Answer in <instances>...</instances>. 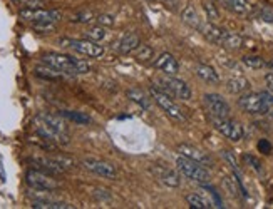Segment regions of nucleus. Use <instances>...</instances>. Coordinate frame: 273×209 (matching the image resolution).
<instances>
[{
	"mask_svg": "<svg viewBox=\"0 0 273 209\" xmlns=\"http://www.w3.org/2000/svg\"><path fill=\"white\" fill-rule=\"evenodd\" d=\"M34 129L42 139L49 140V142L61 146L69 144V129H67V124L62 119V116L49 112L37 114L34 119Z\"/></svg>",
	"mask_w": 273,
	"mask_h": 209,
	"instance_id": "f257e3e1",
	"label": "nucleus"
},
{
	"mask_svg": "<svg viewBox=\"0 0 273 209\" xmlns=\"http://www.w3.org/2000/svg\"><path fill=\"white\" fill-rule=\"evenodd\" d=\"M21 18L26 22H31L32 27L39 32H52L56 28L57 22L62 18V14L59 10H54V8H22L19 12Z\"/></svg>",
	"mask_w": 273,
	"mask_h": 209,
	"instance_id": "f03ea898",
	"label": "nucleus"
},
{
	"mask_svg": "<svg viewBox=\"0 0 273 209\" xmlns=\"http://www.w3.org/2000/svg\"><path fill=\"white\" fill-rule=\"evenodd\" d=\"M42 62L47 66L54 67L59 72L66 76H79V74H87L91 70V66L87 62L76 59L72 56L67 54H57V52H49V54L42 56Z\"/></svg>",
	"mask_w": 273,
	"mask_h": 209,
	"instance_id": "7ed1b4c3",
	"label": "nucleus"
},
{
	"mask_svg": "<svg viewBox=\"0 0 273 209\" xmlns=\"http://www.w3.org/2000/svg\"><path fill=\"white\" fill-rule=\"evenodd\" d=\"M238 108L243 112L260 116L268 114V110L273 108V96L268 90L263 92H245L238 99Z\"/></svg>",
	"mask_w": 273,
	"mask_h": 209,
	"instance_id": "20e7f679",
	"label": "nucleus"
},
{
	"mask_svg": "<svg viewBox=\"0 0 273 209\" xmlns=\"http://www.w3.org/2000/svg\"><path fill=\"white\" fill-rule=\"evenodd\" d=\"M149 94H151V99H153L156 104L164 110V114H166L169 119L176 120V122H186V119H188L186 112H184L176 102L173 100L171 96L166 94V92H163L161 89H158L156 86L151 87Z\"/></svg>",
	"mask_w": 273,
	"mask_h": 209,
	"instance_id": "39448f33",
	"label": "nucleus"
},
{
	"mask_svg": "<svg viewBox=\"0 0 273 209\" xmlns=\"http://www.w3.org/2000/svg\"><path fill=\"white\" fill-rule=\"evenodd\" d=\"M176 168L184 178H188L189 181H194L198 184H208L209 179H211L206 168L201 166V164L196 161H191V159L184 158L181 154L176 158Z\"/></svg>",
	"mask_w": 273,
	"mask_h": 209,
	"instance_id": "423d86ee",
	"label": "nucleus"
},
{
	"mask_svg": "<svg viewBox=\"0 0 273 209\" xmlns=\"http://www.w3.org/2000/svg\"><path fill=\"white\" fill-rule=\"evenodd\" d=\"M59 44L62 47L71 48V50L77 52L81 56L86 57H92V59H97V57L104 56V47L101 46L99 42L91 40V38H61Z\"/></svg>",
	"mask_w": 273,
	"mask_h": 209,
	"instance_id": "0eeeda50",
	"label": "nucleus"
},
{
	"mask_svg": "<svg viewBox=\"0 0 273 209\" xmlns=\"http://www.w3.org/2000/svg\"><path fill=\"white\" fill-rule=\"evenodd\" d=\"M158 89H161L163 92H166L171 97H176V99H183V100H189L193 96L191 87H189L186 82L181 79H176L174 76H168L161 77V79L156 80L154 84Z\"/></svg>",
	"mask_w": 273,
	"mask_h": 209,
	"instance_id": "6e6552de",
	"label": "nucleus"
},
{
	"mask_svg": "<svg viewBox=\"0 0 273 209\" xmlns=\"http://www.w3.org/2000/svg\"><path fill=\"white\" fill-rule=\"evenodd\" d=\"M31 164L36 169H41V171L52 174V176L64 174L74 166V162L71 159L64 158V156H56V158H32Z\"/></svg>",
	"mask_w": 273,
	"mask_h": 209,
	"instance_id": "1a4fd4ad",
	"label": "nucleus"
},
{
	"mask_svg": "<svg viewBox=\"0 0 273 209\" xmlns=\"http://www.w3.org/2000/svg\"><path fill=\"white\" fill-rule=\"evenodd\" d=\"M26 182L31 189H36V191H56V189L61 188V182L57 179H54L52 174L44 172L41 169H29L26 174Z\"/></svg>",
	"mask_w": 273,
	"mask_h": 209,
	"instance_id": "9d476101",
	"label": "nucleus"
},
{
	"mask_svg": "<svg viewBox=\"0 0 273 209\" xmlns=\"http://www.w3.org/2000/svg\"><path fill=\"white\" fill-rule=\"evenodd\" d=\"M209 120H211L213 128L218 130L221 136H225L226 139L233 140V142H238V140L243 139V126L236 120H233L231 118H211L209 116Z\"/></svg>",
	"mask_w": 273,
	"mask_h": 209,
	"instance_id": "9b49d317",
	"label": "nucleus"
},
{
	"mask_svg": "<svg viewBox=\"0 0 273 209\" xmlns=\"http://www.w3.org/2000/svg\"><path fill=\"white\" fill-rule=\"evenodd\" d=\"M82 166H84V169H87L89 172L96 174V176L104 178V179H116L118 178V169H116V166H113V164L107 162V161H102V159L86 158V159H82Z\"/></svg>",
	"mask_w": 273,
	"mask_h": 209,
	"instance_id": "f8f14e48",
	"label": "nucleus"
},
{
	"mask_svg": "<svg viewBox=\"0 0 273 209\" xmlns=\"http://www.w3.org/2000/svg\"><path fill=\"white\" fill-rule=\"evenodd\" d=\"M204 108L211 118H230V106L220 94H204L203 96Z\"/></svg>",
	"mask_w": 273,
	"mask_h": 209,
	"instance_id": "ddd939ff",
	"label": "nucleus"
},
{
	"mask_svg": "<svg viewBox=\"0 0 273 209\" xmlns=\"http://www.w3.org/2000/svg\"><path fill=\"white\" fill-rule=\"evenodd\" d=\"M178 152L184 156V158H188V159H191V161H196L199 162L201 166L204 168H209L211 166V158L206 154V152H203L201 149H198V148H194V146H189V144H179L178 146Z\"/></svg>",
	"mask_w": 273,
	"mask_h": 209,
	"instance_id": "4468645a",
	"label": "nucleus"
},
{
	"mask_svg": "<svg viewBox=\"0 0 273 209\" xmlns=\"http://www.w3.org/2000/svg\"><path fill=\"white\" fill-rule=\"evenodd\" d=\"M221 4L225 6L226 10H230L235 16L248 17L256 12V7L253 6L250 0H221Z\"/></svg>",
	"mask_w": 273,
	"mask_h": 209,
	"instance_id": "2eb2a0df",
	"label": "nucleus"
},
{
	"mask_svg": "<svg viewBox=\"0 0 273 209\" xmlns=\"http://www.w3.org/2000/svg\"><path fill=\"white\" fill-rule=\"evenodd\" d=\"M199 32L203 34V37L206 38L208 42L214 44V46H220V47L223 46V42H225V37H226V34H228V30H225V28H221V27H218V26H214L213 22H204Z\"/></svg>",
	"mask_w": 273,
	"mask_h": 209,
	"instance_id": "dca6fc26",
	"label": "nucleus"
},
{
	"mask_svg": "<svg viewBox=\"0 0 273 209\" xmlns=\"http://www.w3.org/2000/svg\"><path fill=\"white\" fill-rule=\"evenodd\" d=\"M154 67L158 70L164 72V74H168V76H176L178 70H179L178 60L174 59L169 52H163V54H159V57L154 62Z\"/></svg>",
	"mask_w": 273,
	"mask_h": 209,
	"instance_id": "f3484780",
	"label": "nucleus"
},
{
	"mask_svg": "<svg viewBox=\"0 0 273 209\" xmlns=\"http://www.w3.org/2000/svg\"><path fill=\"white\" fill-rule=\"evenodd\" d=\"M154 172L156 176L164 186L168 188H179L181 184V178H179V172L174 171V169H169V168H161V166H156L154 168Z\"/></svg>",
	"mask_w": 273,
	"mask_h": 209,
	"instance_id": "a211bd4d",
	"label": "nucleus"
},
{
	"mask_svg": "<svg viewBox=\"0 0 273 209\" xmlns=\"http://www.w3.org/2000/svg\"><path fill=\"white\" fill-rule=\"evenodd\" d=\"M139 46H141L139 37L136 36L134 32H128V34H124V36L121 37V40L118 42V50L121 54L128 56L131 52H134Z\"/></svg>",
	"mask_w": 273,
	"mask_h": 209,
	"instance_id": "6ab92c4d",
	"label": "nucleus"
},
{
	"mask_svg": "<svg viewBox=\"0 0 273 209\" xmlns=\"http://www.w3.org/2000/svg\"><path fill=\"white\" fill-rule=\"evenodd\" d=\"M181 20L191 28H196L198 32L201 30V27L204 24L201 20V17H199V14L196 12V8H194L193 6H186L183 8V10H181Z\"/></svg>",
	"mask_w": 273,
	"mask_h": 209,
	"instance_id": "aec40b11",
	"label": "nucleus"
},
{
	"mask_svg": "<svg viewBox=\"0 0 273 209\" xmlns=\"http://www.w3.org/2000/svg\"><path fill=\"white\" fill-rule=\"evenodd\" d=\"M194 72H196V76L199 77V79L208 82V84H218V82H220V76H218V72L214 70L211 66L198 64L196 67H194Z\"/></svg>",
	"mask_w": 273,
	"mask_h": 209,
	"instance_id": "412c9836",
	"label": "nucleus"
},
{
	"mask_svg": "<svg viewBox=\"0 0 273 209\" xmlns=\"http://www.w3.org/2000/svg\"><path fill=\"white\" fill-rule=\"evenodd\" d=\"M226 89L228 92H231V94H245V92H248V89H250V82H248L245 77H230V79L226 80Z\"/></svg>",
	"mask_w": 273,
	"mask_h": 209,
	"instance_id": "4be33fe9",
	"label": "nucleus"
},
{
	"mask_svg": "<svg viewBox=\"0 0 273 209\" xmlns=\"http://www.w3.org/2000/svg\"><path fill=\"white\" fill-rule=\"evenodd\" d=\"M126 96H128V99L131 102H134L136 106H139L141 109L148 110L151 108V99L148 96H146L144 90L141 89H129L128 92H126Z\"/></svg>",
	"mask_w": 273,
	"mask_h": 209,
	"instance_id": "5701e85b",
	"label": "nucleus"
},
{
	"mask_svg": "<svg viewBox=\"0 0 273 209\" xmlns=\"http://www.w3.org/2000/svg\"><path fill=\"white\" fill-rule=\"evenodd\" d=\"M32 208L34 209H71L74 206L62 201H52V199H36V201H32Z\"/></svg>",
	"mask_w": 273,
	"mask_h": 209,
	"instance_id": "b1692460",
	"label": "nucleus"
},
{
	"mask_svg": "<svg viewBox=\"0 0 273 209\" xmlns=\"http://www.w3.org/2000/svg\"><path fill=\"white\" fill-rule=\"evenodd\" d=\"M186 202L189 204V208H196V209H209V208H214L211 201L204 199L201 194H188L186 196Z\"/></svg>",
	"mask_w": 273,
	"mask_h": 209,
	"instance_id": "393cba45",
	"label": "nucleus"
},
{
	"mask_svg": "<svg viewBox=\"0 0 273 209\" xmlns=\"http://www.w3.org/2000/svg\"><path fill=\"white\" fill-rule=\"evenodd\" d=\"M61 116L76 124H91L89 116H86L84 112H79V110H61Z\"/></svg>",
	"mask_w": 273,
	"mask_h": 209,
	"instance_id": "a878e982",
	"label": "nucleus"
},
{
	"mask_svg": "<svg viewBox=\"0 0 273 209\" xmlns=\"http://www.w3.org/2000/svg\"><path fill=\"white\" fill-rule=\"evenodd\" d=\"M241 46H243L241 36H238V34H233V32H228L226 37H225V42H223L221 47L228 48V50H238V48H241Z\"/></svg>",
	"mask_w": 273,
	"mask_h": 209,
	"instance_id": "bb28decb",
	"label": "nucleus"
},
{
	"mask_svg": "<svg viewBox=\"0 0 273 209\" xmlns=\"http://www.w3.org/2000/svg\"><path fill=\"white\" fill-rule=\"evenodd\" d=\"M221 156H223V159L228 162V166L231 168V171L233 174H235L236 178H241V169L240 166H238V162H236V158H235V154L231 152V150H221Z\"/></svg>",
	"mask_w": 273,
	"mask_h": 209,
	"instance_id": "cd10ccee",
	"label": "nucleus"
},
{
	"mask_svg": "<svg viewBox=\"0 0 273 209\" xmlns=\"http://www.w3.org/2000/svg\"><path fill=\"white\" fill-rule=\"evenodd\" d=\"M154 56V50L151 46H146V44H143V46H139L138 48H136V59H138L139 62H149L151 59H153Z\"/></svg>",
	"mask_w": 273,
	"mask_h": 209,
	"instance_id": "c85d7f7f",
	"label": "nucleus"
},
{
	"mask_svg": "<svg viewBox=\"0 0 273 209\" xmlns=\"http://www.w3.org/2000/svg\"><path fill=\"white\" fill-rule=\"evenodd\" d=\"M36 74L39 77H44V79H59L62 72H59L57 69H54V67L46 64V67H42V66L41 67H36Z\"/></svg>",
	"mask_w": 273,
	"mask_h": 209,
	"instance_id": "c756f323",
	"label": "nucleus"
},
{
	"mask_svg": "<svg viewBox=\"0 0 273 209\" xmlns=\"http://www.w3.org/2000/svg\"><path fill=\"white\" fill-rule=\"evenodd\" d=\"M86 36H87V38H91V40L101 42V40H104V38H106L107 32H106V27H102V26L97 24L96 27H91L89 30L86 32Z\"/></svg>",
	"mask_w": 273,
	"mask_h": 209,
	"instance_id": "7c9ffc66",
	"label": "nucleus"
},
{
	"mask_svg": "<svg viewBox=\"0 0 273 209\" xmlns=\"http://www.w3.org/2000/svg\"><path fill=\"white\" fill-rule=\"evenodd\" d=\"M241 62L245 64L246 67H250V69H263L265 67V60L261 59L260 56H245L241 59Z\"/></svg>",
	"mask_w": 273,
	"mask_h": 209,
	"instance_id": "2f4dec72",
	"label": "nucleus"
},
{
	"mask_svg": "<svg viewBox=\"0 0 273 209\" xmlns=\"http://www.w3.org/2000/svg\"><path fill=\"white\" fill-rule=\"evenodd\" d=\"M255 14L261 18V20H265L268 24H273V7L260 6V7H256V12Z\"/></svg>",
	"mask_w": 273,
	"mask_h": 209,
	"instance_id": "473e14b6",
	"label": "nucleus"
},
{
	"mask_svg": "<svg viewBox=\"0 0 273 209\" xmlns=\"http://www.w3.org/2000/svg\"><path fill=\"white\" fill-rule=\"evenodd\" d=\"M203 10L204 14H206V18H208V22H216L218 18H220V12H218V8L213 6L211 2H206L203 6Z\"/></svg>",
	"mask_w": 273,
	"mask_h": 209,
	"instance_id": "72a5a7b5",
	"label": "nucleus"
},
{
	"mask_svg": "<svg viewBox=\"0 0 273 209\" xmlns=\"http://www.w3.org/2000/svg\"><path fill=\"white\" fill-rule=\"evenodd\" d=\"M91 20H96L94 14H92L91 10L79 12V14H76V16L71 17V22H77V24H89Z\"/></svg>",
	"mask_w": 273,
	"mask_h": 209,
	"instance_id": "f704fd0d",
	"label": "nucleus"
},
{
	"mask_svg": "<svg viewBox=\"0 0 273 209\" xmlns=\"http://www.w3.org/2000/svg\"><path fill=\"white\" fill-rule=\"evenodd\" d=\"M14 2L24 8H39L44 6L42 0H14Z\"/></svg>",
	"mask_w": 273,
	"mask_h": 209,
	"instance_id": "c9c22d12",
	"label": "nucleus"
},
{
	"mask_svg": "<svg viewBox=\"0 0 273 209\" xmlns=\"http://www.w3.org/2000/svg\"><path fill=\"white\" fill-rule=\"evenodd\" d=\"M256 148H258V150H260L261 154H266L268 156V154L273 152V146H271V142L268 139H260V140H258Z\"/></svg>",
	"mask_w": 273,
	"mask_h": 209,
	"instance_id": "e433bc0d",
	"label": "nucleus"
},
{
	"mask_svg": "<svg viewBox=\"0 0 273 209\" xmlns=\"http://www.w3.org/2000/svg\"><path fill=\"white\" fill-rule=\"evenodd\" d=\"M243 159H245V162H248L251 166V169H255L256 172H261V164L260 161L255 158V156H251V154H245L243 156Z\"/></svg>",
	"mask_w": 273,
	"mask_h": 209,
	"instance_id": "4c0bfd02",
	"label": "nucleus"
},
{
	"mask_svg": "<svg viewBox=\"0 0 273 209\" xmlns=\"http://www.w3.org/2000/svg\"><path fill=\"white\" fill-rule=\"evenodd\" d=\"M203 188L206 189V191L211 194V198H213V204H214V208H223V202H221V199L220 196H218V192H216V189L211 188V186H208V184H203Z\"/></svg>",
	"mask_w": 273,
	"mask_h": 209,
	"instance_id": "58836bf2",
	"label": "nucleus"
},
{
	"mask_svg": "<svg viewBox=\"0 0 273 209\" xmlns=\"http://www.w3.org/2000/svg\"><path fill=\"white\" fill-rule=\"evenodd\" d=\"M96 22L102 27H111V26H114V17L113 16H106V14H104V16H97Z\"/></svg>",
	"mask_w": 273,
	"mask_h": 209,
	"instance_id": "ea45409f",
	"label": "nucleus"
},
{
	"mask_svg": "<svg viewBox=\"0 0 273 209\" xmlns=\"http://www.w3.org/2000/svg\"><path fill=\"white\" fill-rule=\"evenodd\" d=\"M265 84H266L268 92L273 96V72H268V74H265Z\"/></svg>",
	"mask_w": 273,
	"mask_h": 209,
	"instance_id": "a19ab883",
	"label": "nucleus"
},
{
	"mask_svg": "<svg viewBox=\"0 0 273 209\" xmlns=\"http://www.w3.org/2000/svg\"><path fill=\"white\" fill-rule=\"evenodd\" d=\"M154 2L163 4L164 7L171 8V10H174V8H176V6H178V0H154Z\"/></svg>",
	"mask_w": 273,
	"mask_h": 209,
	"instance_id": "79ce46f5",
	"label": "nucleus"
},
{
	"mask_svg": "<svg viewBox=\"0 0 273 209\" xmlns=\"http://www.w3.org/2000/svg\"><path fill=\"white\" fill-rule=\"evenodd\" d=\"M0 178H2V181H6V174H4V168H2V164H0Z\"/></svg>",
	"mask_w": 273,
	"mask_h": 209,
	"instance_id": "37998d69",
	"label": "nucleus"
},
{
	"mask_svg": "<svg viewBox=\"0 0 273 209\" xmlns=\"http://www.w3.org/2000/svg\"><path fill=\"white\" fill-rule=\"evenodd\" d=\"M268 116H270V118L273 119V108H271L270 110H268Z\"/></svg>",
	"mask_w": 273,
	"mask_h": 209,
	"instance_id": "c03bdc74",
	"label": "nucleus"
},
{
	"mask_svg": "<svg viewBox=\"0 0 273 209\" xmlns=\"http://www.w3.org/2000/svg\"><path fill=\"white\" fill-rule=\"evenodd\" d=\"M271 66H273V60H271Z\"/></svg>",
	"mask_w": 273,
	"mask_h": 209,
	"instance_id": "a18cd8bd",
	"label": "nucleus"
}]
</instances>
